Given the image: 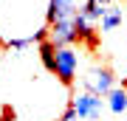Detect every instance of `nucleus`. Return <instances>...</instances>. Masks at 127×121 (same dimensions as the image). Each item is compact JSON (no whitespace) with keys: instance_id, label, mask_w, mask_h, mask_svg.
<instances>
[{"instance_id":"1","label":"nucleus","mask_w":127,"mask_h":121,"mask_svg":"<svg viewBox=\"0 0 127 121\" xmlns=\"http://www.w3.org/2000/svg\"><path fill=\"white\" fill-rule=\"evenodd\" d=\"M71 104L76 107V118H79V121H99V118H102V110L107 107L104 96L91 93V90H85V87L71 99Z\"/></svg>"},{"instance_id":"2","label":"nucleus","mask_w":127,"mask_h":121,"mask_svg":"<svg viewBox=\"0 0 127 121\" xmlns=\"http://www.w3.org/2000/svg\"><path fill=\"white\" fill-rule=\"evenodd\" d=\"M57 79L62 82L65 87H71L79 76V51L73 45H62L57 48Z\"/></svg>"},{"instance_id":"3","label":"nucleus","mask_w":127,"mask_h":121,"mask_svg":"<svg viewBox=\"0 0 127 121\" xmlns=\"http://www.w3.org/2000/svg\"><path fill=\"white\" fill-rule=\"evenodd\" d=\"M82 87L91 90V93H99V96H107L110 90L116 87V73L104 65H96L88 71V76L82 79Z\"/></svg>"},{"instance_id":"4","label":"nucleus","mask_w":127,"mask_h":121,"mask_svg":"<svg viewBox=\"0 0 127 121\" xmlns=\"http://www.w3.org/2000/svg\"><path fill=\"white\" fill-rule=\"evenodd\" d=\"M51 37L48 40L54 42V45H73V42H79V34H76V17H65V20H57V23H51Z\"/></svg>"},{"instance_id":"5","label":"nucleus","mask_w":127,"mask_h":121,"mask_svg":"<svg viewBox=\"0 0 127 121\" xmlns=\"http://www.w3.org/2000/svg\"><path fill=\"white\" fill-rule=\"evenodd\" d=\"M79 0H48V9H45V23L51 25V23L57 20H65V17H76L79 14Z\"/></svg>"},{"instance_id":"6","label":"nucleus","mask_w":127,"mask_h":121,"mask_svg":"<svg viewBox=\"0 0 127 121\" xmlns=\"http://www.w3.org/2000/svg\"><path fill=\"white\" fill-rule=\"evenodd\" d=\"M122 23H124V9L113 3V6H107V11L102 14V20H99V31H102V34L116 31V28L122 25Z\"/></svg>"},{"instance_id":"7","label":"nucleus","mask_w":127,"mask_h":121,"mask_svg":"<svg viewBox=\"0 0 127 121\" xmlns=\"http://www.w3.org/2000/svg\"><path fill=\"white\" fill-rule=\"evenodd\" d=\"M104 101H107V110H110V113L124 116V113H127V87H124V85H116L107 96H104Z\"/></svg>"},{"instance_id":"8","label":"nucleus","mask_w":127,"mask_h":121,"mask_svg":"<svg viewBox=\"0 0 127 121\" xmlns=\"http://www.w3.org/2000/svg\"><path fill=\"white\" fill-rule=\"evenodd\" d=\"M57 48H59V45H54L51 40H45V42H40V45H37L40 62H42V68H45V71H51V73L57 71Z\"/></svg>"},{"instance_id":"9","label":"nucleus","mask_w":127,"mask_h":121,"mask_svg":"<svg viewBox=\"0 0 127 121\" xmlns=\"http://www.w3.org/2000/svg\"><path fill=\"white\" fill-rule=\"evenodd\" d=\"M107 6H113V0H85L82 3V14H85L88 20H93V23H99L102 20V14L107 11Z\"/></svg>"},{"instance_id":"10","label":"nucleus","mask_w":127,"mask_h":121,"mask_svg":"<svg viewBox=\"0 0 127 121\" xmlns=\"http://www.w3.org/2000/svg\"><path fill=\"white\" fill-rule=\"evenodd\" d=\"M28 45H34L31 37H11V40H6L3 48L9 51V54H14V56H23V51L28 48Z\"/></svg>"},{"instance_id":"11","label":"nucleus","mask_w":127,"mask_h":121,"mask_svg":"<svg viewBox=\"0 0 127 121\" xmlns=\"http://www.w3.org/2000/svg\"><path fill=\"white\" fill-rule=\"evenodd\" d=\"M59 121H79V118H76V107H73V104H68V107H65V113L59 116Z\"/></svg>"},{"instance_id":"12","label":"nucleus","mask_w":127,"mask_h":121,"mask_svg":"<svg viewBox=\"0 0 127 121\" xmlns=\"http://www.w3.org/2000/svg\"><path fill=\"white\" fill-rule=\"evenodd\" d=\"M3 121H14V110H9V107H3Z\"/></svg>"},{"instance_id":"13","label":"nucleus","mask_w":127,"mask_h":121,"mask_svg":"<svg viewBox=\"0 0 127 121\" xmlns=\"http://www.w3.org/2000/svg\"><path fill=\"white\" fill-rule=\"evenodd\" d=\"M0 45H6V40H3V34H0Z\"/></svg>"},{"instance_id":"14","label":"nucleus","mask_w":127,"mask_h":121,"mask_svg":"<svg viewBox=\"0 0 127 121\" xmlns=\"http://www.w3.org/2000/svg\"><path fill=\"white\" fill-rule=\"evenodd\" d=\"M122 85H124V87H127V79H124V82H122Z\"/></svg>"}]
</instances>
